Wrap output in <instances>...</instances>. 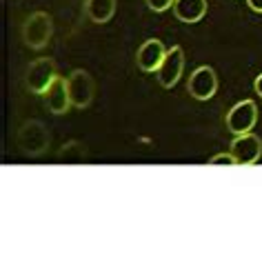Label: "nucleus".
<instances>
[{
  "instance_id": "1",
  "label": "nucleus",
  "mask_w": 262,
  "mask_h": 262,
  "mask_svg": "<svg viewBox=\"0 0 262 262\" xmlns=\"http://www.w3.org/2000/svg\"><path fill=\"white\" fill-rule=\"evenodd\" d=\"M54 34V20L47 11H36L31 14L23 25V42L29 49H42L47 47Z\"/></svg>"
},
{
  "instance_id": "2",
  "label": "nucleus",
  "mask_w": 262,
  "mask_h": 262,
  "mask_svg": "<svg viewBox=\"0 0 262 262\" xmlns=\"http://www.w3.org/2000/svg\"><path fill=\"white\" fill-rule=\"evenodd\" d=\"M16 140H18V147H20V151L25 156L36 158V156H42L49 149V131L45 129L42 122L27 120L20 129H18Z\"/></svg>"
},
{
  "instance_id": "3",
  "label": "nucleus",
  "mask_w": 262,
  "mask_h": 262,
  "mask_svg": "<svg viewBox=\"0 0 262 262\" xmlns=\"http://www.w3.org/2000/svg\"><path fill=\"white\" fill-rule=\"evenodd\" d=\"M56 62L51 58H38L27 67L25 74V84L31 94H45L49 84L56 80Z\"/></svg>"
},
{
  "instance_id": "4",
  "label": "nucleus",
  "mask_w": 262,
  "mask_h": 262,
  "mask_svg": "<svg viewBox=\"0 0 262 262\" xmlns=\"http://www.w3.org/2000/svg\"><path fill=\"white\" fill-rule=\"evenodd\" d=\"M67 87H69V98H71V107L76 109H87L91 100H94V78H91L84 69H74L67 78Z\"/></svg>"
},
{
  "instance_id": "5",
  "label": "nucleus",
  "mask_w": 262,
  "mask_h": 262,
  "mask_svg": "<svg viewBox=\"0 0 262 262\" xmlns=\"http://www.w3.org/2000/svg\"><path fill=\"white\" fill-rule=\"evenodd\" d=\"M255 122H258V107L253 100L235 102L227 114V129L235 136L249 134L255 127Z\"/></svg>"
},
{
  "instance_id": "6",
  "label": "nucleus",
  "mask_w": 262,
  "mask_h": 262,
  "mask_svg": "<svg viewBox=\"0 0 262 262\" xmlns=\"http://www.w3.org/2000/svg\"><path fill=\"white\" fill-rule=\"evenodd\" d=\"M215 89H218V78H215V71L211 67H207V64L198 67L189 76L187 91L195 100H209V98H213Z\"/></svg>"
},
{
  "instance_id": "7",
  "label": "nucleus",
  "mask_w": 262,
  "mask_h": 262,
  "mask_svg": "<svg viewBox=\"0 0 262 262\" xmlns=\"http://www.w3.org/2000/svg\"><path fill=\"white\" fill-rule=\"evenodd\" d=\"M231 154L238 165H245V167L255 165L262 154V140L255 134H251V131L249 134H240L231 142Z\"/></svg>"
},
{
  "instance_id": "8",
  "label": "nucleus",
  "mask_w": 262,
  "mask_h": 262,
  "mask_svg": "<svg viewBox=\"0 0 262 262\" xmlns=\"http://www.w3.org/2000/svg\"><path fill=\"white\" fill-rule=\"evenodd\" d=\"M185 69V56H182V47H171L165 54V60L158 67V82L165 89H171L176 82L180 80V74Z\"/></svg>"
},
{
  "instance_id": "9",
  "label": "nucleus",
  "mask_w": 262,
  "mask_h": 262,
  "mask_svg": "<svg viewBox=\"0 0 262 262\" xmlns=\"http://www.w3.org/2000/svg\"><path fill=\"white\" fill-rule=\"evenodd\" d=\"M165 45L160 40H147L142 47L138 49V54H136V64H138V69L147 71V74H151V71H158V67L165 60Z\"/></svg>"
},
{
  "instance_id": "10",
  "label": "nucleus",
  "mask_w": 262,
  "mask_h": 262,
  "mask_svg": "<svg viewBox=\"0 0 262 262\" xmlns=\"http://www.w3.org/2000/svg\"><path fill=\"white\" fill-rule=\"evenodd\" d=\"M42 96H45V102H47V109L51 111V114H56V116L69 111V107H71L69 87H67V80H62V78H56Z\"/></svg>"
},
{
  "instance_id": "11",
  "label": "nucleus",
  "mask_w": 262,
  "mask_h": 262,
  "mask_svg": "<svg viewBox=\"0 0 262 262\" xmlns=\"http://www.w3.org/2000/svg\"><path fill=\"white\" fill-rule=\"evenodd\" d=\"M173 14L180 23H198L207 14V0H176L173 3Z\"/></svg>"
},
{
  "instance_id": "12",
  "label": "nucleus",
  "mask_w": 262,
  "mask_h": 262,
  "mask_svg": "<svg viewBox=\"0 0 262 262\" xmlns=\"http://www.w3.org/2000/svg\"><path fill=\"white\" fill-rule=\"evenodd\" d=\"M84 11H87L91 23L104 25L116 14V0H87L84 3Z\"/></svg>"
},
{
  "instance_id": "13",
  "label": "nucleus",
  "mask_w": 262,
  "mask_h": 262,
  "mask_svg": "<svg viewBox=\"0 0 262 262\" xmlns=\"http://www.w3.org/2000/svg\"><path fill=\"white\" fill-rule=\"evenodd\" d=\"M209 165H227V167H231V165H238L233 158V154H218V156H213L211 160H209Z\"/></svg>"
},
{
  "instance_id": "14",
  "label": "nucleus",
  "mask_w": 262,
  "mask_h": 262,
  "mask_svg": "<svg viewBox=\"0 0 262 262\" xmlns=\"http://www.w3.org/2000/svg\"><path fill=\"white\" fill-rule=\"evenodd\" d=\"M176 0H147V7L154 11H167L169 7H173Z\"/></svg>"
},
{
  "instance_id": "15",
  "label": "nucleus",
  "mask_w": 262,
  "mask_h": 262,
  "mask_svg": "<svg viewBox=\"0 0 262 262\" xmlns=\"http://www.w3.org/2000/svg\"><path fill=\"white\" fill-rule=\"evenodd\" d=\"M249 3V7H251L253 11H260L262 14V0H247Z\"/></svg>"
},
{
  "instance_id": "16",
  "label": "nucleus",
  "mask_w": 262,
  "mask_h": 262,
  "mask_svg": "<svg viewBox=\"0 0 262 262\" xmlns=\"http://www.w3.org/2000/svg\"><path fill=\"white\" fill-rule=\"evenodd\" d=\"M253 89H255V94H258L262 98V74L255 78V82H253Z\"/></svg>"
}]
</instances>
